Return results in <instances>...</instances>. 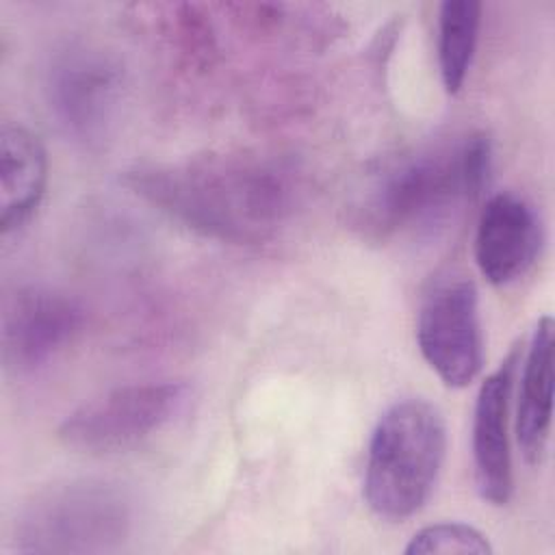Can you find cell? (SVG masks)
I'll return each mask as SVG.
<instances>
[{
    "instance_id": "cell-1",
    "label": "cell",
    "mask_w": 555,
    "mask_h": 555,
    "mask_svg": "<svg viewBox=\"0 0 555 555\" xmlns=\"http://www.w3.org/2000/svg\"><path fill=\"white\" fill-rule=\"evenodd\" d=\"M124 184L184 228L234 245L271 241L297 202V182L284 163L243 152L134 167Z\"/></svg>"
},
{
    "instance_id": "cell-2",
    "label": "cell",
    "mask_w": 555,
    "mask_h": 555,
    "mask_svg": "<svg viewBox=\"0 0 555 555\" xmlns=\"http://www.w3.org/2000/svg\"><path fill=\"white\" fill-rule=\"evenodd\" d=\"M492 143L483 132L401 150L375 160L347 199V221L364 238L436 228L488 184Z\"/></svg>"
},
{
    "instance_id": "cell-3",
    "label": "cell",
    "mask_w": 555,
    "mask_h": 555,
    "mask_svg": "<svg viewBox=\"0 0 555 555\" xmlns=\"http://www.w3.org/2000/svg\"><path fill=\"white\" fill-rule=\"evenodd\" d=\"M447 455V425L425 399L395 401L375 423L364 464V499L388 520L414 516L431 496Z\"/></svg>"
},
{
    "instance_id": "cell-4",
    "label": "cell",
    "mask_w": 555,
    "mask_h": 555,
    "mask_svg": "<svg viewBox=\"0 0 555 555\" xmlns=\"http://www.w3.org/2000/svg\"><path fill=\"white\" fill-rule=\"evenodd\" d=\"M132 529V503L115 483L74 479L35 492L13 527L17 553H106Z\"/></svg>"
},
{
    "instance_id": "cell-5",
    "label": "cell",
    "mask_w": 555,
    "mask_h": 555,
    "mask_svg": "<svg viewBox=\"0 0 555 555\" xmlns=\"http://www.w3.org/2000/svg\"><path fill=\"white\" fill-rule=\"evenodd\" d=\"M186 382H145L106 390L59 425V440L76 453L108 455L128 451L167 427L189 403Z\"/></svg>"
},
{
    "instance_id": "cell-6",
    "label": "cell",
    "mask_w": 555,
    "mask_h": 555,
    "mask_svg": "<svg viewBox=\"0 0 555 555\" xmlns=\"http://www.w3.org/2000/svg\"><path fill=\"white\" fill-rule=\"evenodd\" d=\"M124 93V63L102 46L69 43L54 54L46 74V98L56 124L85 147H100L111 137Z\"/></svg>"
},
{
    "instance_id": "cell-7",
    "label": "cell",
    "mask_w": 555,
    "mask_h": 555,
    "mask_svg": "<svg viewBox=\"0 0 555 555\" xmlns=\"http://www.w3.org/2000/svg\"><path fill=\"white\" fill-rule=\"evenodd\" d=\"M416 343L444 386L462 388L479 375L483 364L479 293L468 275H447L425 293L416 317Z\"/></svg>"
},
{
    "instance_id": "cell-8",
    "label": "cell",
    "mask_w": 555,
    "mask_h": 555,
    "mask_svg": "<svg viewBox=\"0 0 555 555\" xmlns=\"http://www.w3.org/2000/svg\"><path fill=\"white\" fill-rule=\"evenodd\" d=\"M85 325L80 304L48 286H22L2 308V362L13 375H30L67 349Z\"/></svg>"
},
{
    "instance_id": "cell-9",
    "label": "cell",
    "mask_w": 555,
    "mask_h": 555,
    "mask_svg": "<svg viewBox=\"0 0 555 555\" xmlns=\"http://www.w3.org/2000/svg\"><path fill=\"white\" fill-rule=\"evenodd\" d=\"M520 364L518 347L479 386L470 449L473 477L479 496L492 505H505L514 492V464L509 447V403L516 371Z\"/></svg>"
},
{
    "instance_id": "cell-10",
    "label": "cell",
    "mask_w": 555,
    "mask_h": 555,
    "mask_svg": "<svg viewBox=\"0 0 555 555\" xmlns=\"http://www.w3.org/2000/svg\"><path fill=\"white\" fill-rule=\"evenodd\" d=\"M542 247V223L533 204L512 191L492 195L479 212L475 262L494 286L522 278Z\"/></svg>"
},
{
    "instance_id": "cell-11",
    "label": "cell",
    "mask_w": 555,
    "mask_h": 555,
    "mask_svg": "<svg viewBox=\"0 0 555 555\" xmlns=\"http://www.w3.org/2000/svg\"><path fill=\"white\" fill-rule=\"evenodd\" d=\"M48 186V154L39 137L22 124L0 128V228L22 230L37 212Z\"/></svg>"
},
{
    "instance_id": "cell-12",
    "label": "cell",
    "mask_w": 555,
    "mask_h": 555,
    "mask_svg": "<svg viewBox=\"0 0 555 555\" xmlns=\"http://www.w3.org/2000/svg\"><path fill=\"white\" fill-rule=\"evenodd\" d=\"M553 321L542 317L525 356L516 408V440L529 464H538L548 444L553 421Z\"/></svg>"
},
{
    "instance_id": "cell-13",
    "label": "cell",
    "mask_w": 555,
    "mask_h": 555,
    "mask_svg": "<svg viewBox=\"0 0 555 555\" xmlns=\"http://www.w3.org/2000/svg\"><path fill=\"white\" fill-rule=\"evenodd\" d=\"M481 26V4L447 0L438 11V67L447 93H457L470 72Z\"/></svg>"
},
{
    "instance_id": "cell-14",
    "label": "cell",
    "mask_w": 555,
    "mask_h": 555,
    "mask_svg": "<svg viewBox=\"0 0 555 555\" xmlns=\"http://www.w3.org/2000/svg\"><path fill=\"white\" fill-rule=\"evenodd\" d=\"M492 544L488 538L466 522H436L418 529L405 555H490Z\"/></svg>"
}]
</instances>
